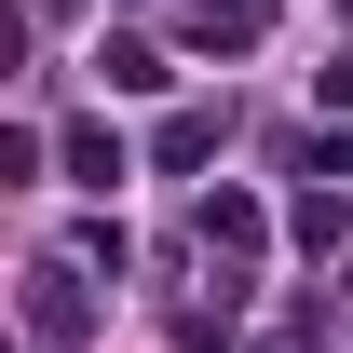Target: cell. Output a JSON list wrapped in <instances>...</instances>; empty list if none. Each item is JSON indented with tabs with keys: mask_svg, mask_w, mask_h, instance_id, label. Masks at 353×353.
Listing matches in <instances>:
<instances>
[{
	"mask_svg": "<svg viewBox=\"0 0 353 353\" xmlns=\"http://www.w3.org/2000/svg\"><path fill=\"white\" fill-rule=\"evenodd\" d=\"M28 340H82V272H68V259L28 272Z\"/></svg>",
	"mask_w": 353,
	"mask_h": 353,
	"instance_id": "6da1fadb",
	"label": "cell"
},
{
	"mask_svg": "<svg viewBox=\"0 0 353 353\" xmlns=\"http://www.w3.org/2000/svg\"><path fill=\"white\" fill-rule=\"evenodd\" d=\"M95 82H109V95H163L176 68H163V41H136V28H109V41H95Z\"/></svg>",
	"mask_w": 353,
	"mask_h": 353,
	"instance_id": "7a4b0ae2",
	"label": "cell"
},
{
	"mask_svg": "<svg viewBox=\"0 0 353 353\" xmlns=\"http://www.w3.org/2000/svg\"><path fill=\"white\" fill-rule=\"evenodd\" d=\"M176 14H190V41H204V54H245V41L272 28V0H176Z\"/></svg>",
	"mask_w": 353,
	"mask_h": 353,
	"instance_id": "3957f363",
	"label": "cell"
},
{
	"mask_svg": "<svg viewBox=\"0 0 353 353\" xmlns=\"http://www.w3.org/2000/svg\"><path fill=\"white\" fill-rule=\"evenodd\" d=\"M123 176H136L123 136H109V123H68V190H123Z\"/></svg>",
	"mask_w": 353,
	"mask_h": 353,
	"instance_id": "277c9868",
	"label": "cell"
},
{
	"mask_svg": "<svg viewBox=\"0 0 353 353\" xmlns=\"http://www.w3.org/2000/svg\"><path fill=\"white\" fill-rule=\"evenodd\" d=\"M218 136H231V109H176V123H163V163H218Z\"/></svg>",
	"mask_w": 353,
	"mask_h": 353,
	"instance_id": "5b68a950",
	"label": "cell"
},
{
	"mask_svg": "<svg viewBox=\"0 0 353 353\" xmlns=\"http://www.w3.org/2000/svg\"><path fill=\"white\" fill-rule=\"evenodd\" d=\"M285 231L326 259V245H353V204H340V190H299V218H285Z\"/></svg>",
	"mask_w": 353,
	"mask_h": 353,
	"instance_id": "8992f818",
	"label": "cell"
},
{
	"mask_svg": "<svg viewBox=\"0 0 353 353\" xmlns=\"http://www.w3.org/2000/svg\"><path fill=\"white\" fill-rule=\"evenodd\" d=\"M204 245H259V190H204Z\"/></svg>",
	"mask_w": 353,
	"mask_h": 353,
	"instance_id": "52a82bcc",
	"label": "cell"
},
{
	"mask_svg": "<svg viewBox=\"0 0 353 353\" xmlns=\"http://www.w3.org/2000/svg\"><path fill=\"white\" fill-rule=\"evenodd\" d=\"M312 109H340V123H353V54H326V68H312Z\"/></svg>",
	"mask_w": 353,
	"mask_h": 353,
	"instance_id": "ba28073f",
	"label": "cell"
},
{
	"mask_svg": "<svg viewBox=\"0 0 353 353\" xmlns=\"http://www.w3.org/2000/svg\"><path fill=\"white\" fill-rule=\"evenodd\" d=\"M340 299H353V272H340Z\"/></svg>",
	"mask_w": 353,
	"mask_h": 353,
	"instance_id": "9c48e42d",
	"label": "cell"
}]
</instances>
